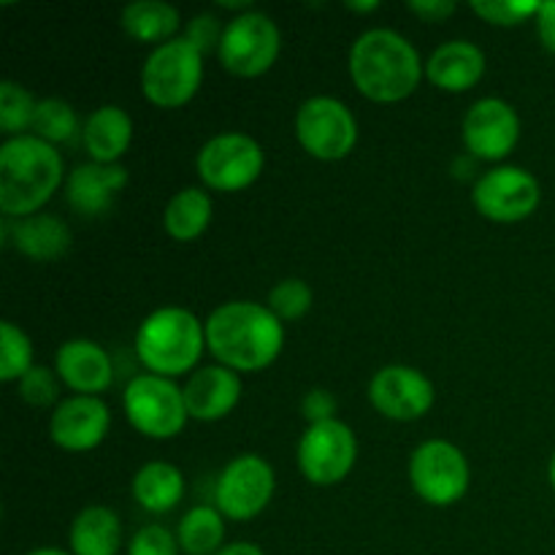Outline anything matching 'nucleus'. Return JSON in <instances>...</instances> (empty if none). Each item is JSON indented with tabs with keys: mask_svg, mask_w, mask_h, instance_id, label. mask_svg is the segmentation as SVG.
<instances>
[{
	"mask_svg": "<svg viewBox=\"0 0 555 555\" xmlns=\"http://www.w3.org/2000/svg\"><path fill=\"white\" fill-rule=\"evenodd\" d=\"M206 347L236 374L269 369L285 347V325L266 304L225 301L206 318Z\"/></svg>",
	"mask_w": 555,
	"mask_h": 555,
	"instance_id": "1",
	"label": "nucleus"
},
{
	"mask_svg": "<svg viewBox=\"0 0 555 555\" xmlns=\"http://www.w3.org/2000/svg\"><path fill=\"white\" fill-rule=\"evenodd\" d=\"M347 68L356 90L374 103L406 101L426 76V63L410 38L390 27L363 30L350 47Z\"/></svg>",
	"mask_w": 555,
	"mask_h": 555,
	"instance_id": "2",
	"label": "nucleus"
},
{
	"mask_svg": "<svg viewBox=\"0 0 555 555\" xmlns=\"http://www.w3.org/2000/svg\"><path fill=\"white\" fill-rule=\"evenodd\" d=\"M65 179L57 146L25 133L0 144V211L5 220L38 215Z\"/></svg>",
	"mask_w": 555,
	"mask_h": 555,
	"instance_id": "3",
	"label": "nucleus"
},
{
	"mask_svg": "<svg viewBox=\"0 0 555 555\" xmlns=\"http://www.w3.org/2000/svg\"><path fill=\"white\" fill-rule=\"evenodd\" d=\"M133 347L135 358L150 374L168 379L184 377L204 356L206 323L184 307H160L141 320Z\"/></svg>",
	"mask_w": 555,
	"mask_h": 555,
	"instance_id": "4",
	"label": "nucleus"
},
{
	"mask_svg": "<svg viewBox=\"0 0 555 555\" xmlns=\"http://www.w3.org/2000/svg\"><path fill=\"white\" fill-rule=\"evenodd\" d=\"M204 81V54L177 36L146 54L141 65V92L157 108L188 106Z\"/></svg>",
	"mask_w": 555,
	"mask_h": 555,
	"instance_id": "5",
	"label": "nucleus"
},
{
	"mask_svg": "<svg viewBox=\"0 0 555 555\" xmlns=\"http://www.w3.org/2000/svg\"><path fill=\"white\" fill-rule=\"evenodd\" d=\"M122 410L130 426L146 439H173L184 431L190 415L184 393L173 379L139 374L122 393Z\"/></svg>",
	"mask_w": 555,
	"mask_h": 555,
	"instance_id": "6",
	"label": "nucleus"
},
{
	"mask_svg": "<svg viewBox=\"0 0 555 555\" xmlns=\"http://www.w3.org/2000/svg\"><path fill=\"white\" fill-rule=\"evenodd\" d=\"M296 139L309 157L323 163L345 160L358 144V119L334 95H312L298 106Z\"/></svg>",
	"mask_w": 555,
	"mask_h": 555,
	"instance_id": "7",
	"label": "nucleus"
},
{
	"mask_svg": "<svg viewBox=\"0 0 555 555\" xmlns=\"http://www.w3.org/2000/svg\"><path fill=\"white\" fill-rule=\"evenodd\" d=\"M280 52V25L269 14H263V11L249 9L228 20L217 57H220L222 68L228 74L242 76V79H255V76L269 74Z\"/></svg>",
	"mask_w": 555,
	"mask_h": 555,
	"instance_id": "8",
	"label": "nucleus"
},
{
	"mask_svg": "<svg viewBox=\"0 0 555 555\" xmlns=\"http://www.w3.org/2000/svg\"><path fill=\"white\" fill-rule=\"evenodd\" d=\"M472 482L469 461L459 444L428 439L410 455V486L431 507H453L466 496Z\"/></svg>",
	"mask_w": 555,
	"mask_h": 555,
	"instance_id": "9",
	"label": "nucleus"
},
{
	"mask_svg": "<svg viewBox=\"0 0 555 555\" xmlns=\"http://www.w3.org/2000/svg\"><path fill=\"white\" fill-rule=\"evenodd\" d=\"M266 155L258 139L238 130L217 133L201 146L195 157L201 182L217 193H238L255 184L263 173Z\"/></svg>",
	"mask_w": 555,
	"mask_h": 555,
	"instance_id": "10",
	"label": "nucleus"
},
{
	"mask_svg": "<svg viewBox=\"0 0 555 555\" xmlns=\"http://www.w3.org/2000/svg\"><path fill=\"white\" fill-rule=\"evenodd\" d=\"M298 472L318 488L339 486L350 477L358 461L356 431L345 421L314 423L301 434L296 448Z\"/></svg>",
	"mask_w": 555,
	"mask_h": 555,
	"instance_id": "11",
	"label": "nucleus"
},
{
	"mask_svg": "<svg viewBox=\"0 0 555 555\" xmlns=\"http://www.w3.org/2000/svg\"><path fill=\"white\" fill-rule=\"evenodd\" d=\"M276 491V475L266 459L255 453L228 461L215 482V507L222 518L249 524L271 504Z\"/></svg>",
	"mask_w": 555,
	"mask_h": 555,
	"instance_id": "12",
	"label": "nucleus"
},
{
	"mask_svg": "<svg viewBox=\"0 0 555 555\" xmlns=\"http://www.w3.org/2000/svg\"><path fill=\"white\" fill-rule=\"evenodd\" d=\"M542 188L531 171L520 166H496L482 173L472 188V204L486 220L499 225L524 222L537 211Z\"/></svg>",
	"mask_w": 555,
	"mask_h": 555,
	"instance_id": "13",
	"label": "nucleus"
},
{
	"mask_svg": "<svg viewBox=\"0 0 555 555\" xmlns=\"http://www.w3.org/2000/svg\"><path fill=\"white\" fill-rule=\"evenodd\" d=\"M369 401L388 421L412 423L431 412L437 390L421 369L390 363V366L374 372L372 383H369Z\"/></svg>",
	"mask_w": 555,
	"mask_h": 555,
	"instance_id": "14",
	"label": "nucleus"
},
{
	"mask_svg": "<svg viewBox=\"0 0 555 555\" xmlns=\"http://www.w3.org/2000/svg\"><path fill=\"white\" fill-rule=\"evenodd\" d=\"M464 144L477 160L499 163L515 152L520 141V117L513 103L504 98H480L472 103L466 112L464 125Z\"/></svg>",
	"mask_w": 555,
	"mask_h": 555,
	"instance_id": "15",
	"label": "nucleus"
},
{
	"mask_svg": "<svg viewBox=\"0 0 555 555\" xmlns=\"http://www.w3.org/2000/svg\"><path fill=\"white\" fill-rule=\"evenodd\" d=\"M112 412L101 396H68L49 417V437L65 453H90L106 439Z\"/></svg>",
	"mask_w": 555,
	"mask_h": 555,
	"instance_id": "16",
	"label": "nucleus"
},
{
	"mask_svg": "<svg viewBox=\"0 0 555 555\" xmlns=\"http://www.w3.org/2000/svg\"><path fill=\"white\" fill-rule=\"evenodd\" d=\"M54 372L74 396H101L114 383L112 356L92 339H68L54 352Z\"/></svg>",
	"mask_w": 555,
	"mask_h": 555,
	"instance_id": "17",
	"label": "nucleus"
},
{
	"mask_svg": "<svg viewBox=\"0 0 555 555\" xmlns=\"http://www.w3.org/2000/svg\"><path fill=\"white\" fill-rule=\"evenodd\" d=\"M188 415L201 423H217L231 415L242 401V374L233 369L220 366H201L198 372L190 374L182 388Z\"/></svg>",
	"mask_w": 555,
	"mask_h": 555,
	"instance_id": "18",
	"label": "nucleus"
},
{
	"mask_svg": "<svg viewBox=\"0 0 555 555\" xmlns=\"http://www.w3.org/2000/svg\"><path fill=\"white\" fill-rule=\"evenodd\" d=\"M128 168L122 163H81L65 179L68 206L81 217H101L114 206L117 195L128 188Z\"/></svg>",
	"mask_w": 555,
	"mask_h": 555,
	"instance_id": "19",
	"label": "nucleus"
},
{
	"mask_svg": "<svg viewBox=\"0 0 555 555\" xmlns=\"http://www.w3.org/2000/svg\"><path fill=\"white\" fill-rule=\"evenodd\" d=\"M482 76L486 52L466 38L439 43L426 60V79L442 92H469Z\"/></svg>",
	"mask_w": 555,
	"mask_h": 555,
	"instance_id": "20",
	"label": "nucleus"
},
{
	"mask_svg": "<svg viewBox=\"0 0 555 555\" xmlns=\"http://www.w3.org/2000/svg\"><path fill=\"white\" fill-rule=\"evenodd\" d=\"M81 141L92 163L114 166L125 157L133 141V117L117 103H103L87 117L81 128Z\"/></svg>",
	"mask_w": 555,
	"mask_h": 555,
	"instance_id": "21",
	"label": "nucleus"
},
{
	"mask_svg": "<svg viewBox=\"0 0 555 555\" xmlns=\"http://www.w3.org/2000/svg\"><path fill=\"white\" fill-rule=\"evenodd\" d=\"M125 542L122 518L106 504H90L70 520V555H119Z\"/></svg>",
	"mask_w": 555,
	"mask_h": 555,
	"instance_id": "22",
	"label": "nucleus"
},
{
	"mask_svg": "<svg viewBox=\"0 0 555 555\" xmlns=\"http://www.w3.org/2000/svg\"><path fill=\"white\" fill-rule=\"evenodd\" d=\"M9 244L20 255L36 263H54L70 249V228L57 215H38L14 220L9 231Z\"/></svg>",
	"mask_w": 555,
	"mask_h": 555,
	"instance_id": "23",
	"label": "nucleus"
},
{
	"mask_svg": "<svg viewBox=\"0 0 555 555\" xmlns=\"http://www.w3.org/2000/svg\"><path fill=\"white\" fill-rule=\"evenodd\" d=\"M130 493L141 509L152 515H166L184 499V475L179 466L168 461H150L133 475Z\"/></svg>",
	"mask_w": 555,
	"mask_h": 555,
	"instance_id": "24",
	"label": "nucleus"
},
{
	"mask_svg": "<svg viewBox=\"0 0 555 555\" xmlns=\"http://www.w3.org/2000/svg\"><path fill=\"white\" fill-rule=\"evenodd\" d=\"M215 217V201L204 188H182L163 209V231L179 244H190L206 233Z\"/></svg>",
	"mask_w": 555,
	"mask_h": 555,
	"instance_id": "25",
	"label": "nucleus"
},
{
	"mask_svg": "<svg viewBox=\"0 0 555 555\" xmlns=\"http://www.w3.org/2000/svg\"><path fill=\"white\" fill-rule=\"evenodd\" d=\"M119 25L133 41L160 47V43L177 38L182 14L177 5L166 3V0H135L119 11Z\"/></svg>",
	"mask_w": 555,
	"mask_h": 555,
	"instance_id": "26",
	"label": "nucleus"
},
{
	"mask_svg": "<svg viewBox=\"0 0 555 555\" xmlns=\"http://www.w3.org/2000/svg\"><path fill=\"white\" fill-rule=\"evenodd\" d=\"M177 540L184 555H215L225 547V518L217 507L198 504L182 515Z\"/></svg>",
	"mask_w": 555,
	"mask_h": 555,
	"instance_id": "27",
	"label": "nucleus"
},
{
	"mask_svg": "<svg viewBox=\"0 0 555 555\" xmlns=\"http://www.w3.org/2000/svg\"><path fill=\"white\" fill-rule=\"evenodd\" d=\"M36 106L38 101L20 81H0V133L9 135V139L25 135V130L33 128Z\"/></svg>",
	"mask_w": 555,
	"mask_h": 555,
	"instance_id": "28",
	"label": "nucleus"
},
{
	"mask_svg": "<svg viewBox=\"0 0 555 555\" xmlns=\"http://www.w3.org/2000/svg\"><path fill=\"white\" fill-rule=\"evenodd\" d=\"M30 130L33 135L49 141V144H60V141L74 139L76 130H79V117H76L74 106L63 98H41Z\"/></svg>",
	"mask_w": 555,
	"mask_h": 555,
	"instance_id": "29",
	"label": "nucleus"
},
{
	"mask_svg": "<svg viewBox=\"0 0 555 555\" xmlns=\"http://www.w3.org/2000/svg\"><path fill=\"white\" fill-rule=\"evenodd\" d=\"M33 363V341L25 331L11 320L0 323V379L3 383H20Z\"/></svg>",
	"mask_w": 555,
	"mask_h": 555,
	"instance_id": "30",
	"label": "nucleus"
},
{
	"mask_svg": "<svg viewBox=\"0 0 555 555\" xmlns=\"http://www.w3.org/2000/svg\"><path fill=\"white\" fill-rule=\"evenodd\" d=\"M312 304L314 293L312 287H309V282L301 280V276H285V280H280L269 291V298H266V307H269L282 323H293V320L307 318Z\"/></svg>",
	"mask_w": 555,
	"mask_h": 555,
	"instance_id": "31",
	"label": "nucleus"
},
{
	"mask_svg": "<svg viewBox=\"0 0 555 555\" xmlns=\"http://www.w3.org/2000/svg\"><path fill=\"white\" fill-rule=\"evenodd\" d=\"M540 5L542 3H534V0H475L469 3V9L488 25L515 27L540 14Z\"/></svg>",
	"mask_w": 555,
	"mask_h": 555,
	"instance_id": "32",
	"label": "nucleus"
},
{
	"mask_svg": "<svg viewBox=\"0 0 555 555\" xmlns=\"http://www.w3.org/2000/svg\"><path fill=\"white\" fill-rule=\"evenodd\" d=\"M16 385H20V390H16L20 399L27 401L30 406H52L60 396L57 372L47 366H33Z\"/></svg>",
	"mask_w": 555,
	"mask_h": 555,
	"instance_id": "33",
	"label": "nucleus"
},
{
	"mask_svg": "<svg viewBox=\"0 0 555 555\" xmlns=\"http://www.w3.org/2000/svg\"><path fill=\"white\" fill-rule=\"evenodd\" d=\"M177 534L171 529L160 524H146L130 537L128 542V555H179Z\"/></svg>",
	"mask_w": 555,
	"mask_h": 555,
	"instance_id": "34",
	"label": "nucleus"
},
{
	"mask_svg": "<svg viewBox=\"0 0 555 555\" xmlns=\"http://www.w3.org/2000/svg\"><path fill=\"white\" fill-rule=\"evenodd\" d=\"M222 30H225V25H220V20H217L215 14L204 11V14H195L193 20L188 22L182 38H188V41L206 57L209 52H217V49H220Z\"/></svg>",
	"mask_w": 555,
	"mask_h": 555,
	"instance_id": "35",
	"label": "nucleus"
},
{
	"mask_svg": "<svg viewBox=\"0 0 555 555\" xmlns=\"http://www.w3.org/2000/svg\"><path fill=\"white\" fill-rule=\"evenodd\" d=\"M336 410H339V404H336V396L331 393V390L312 388V390H307V393H304L301 415L307 417L309 426H314V423L334 421Z\"/></svg>",
	"mask_w": 555,
	"mask_h": 555,
	"instance_id": "36",
	"label": "nucleus"
},
{
	"mask_svg": "<svg viewBox=\"0 0 555 555\" xmlns=\"http://www.w3.org/2000/svg\"><path fill=\"white\" fill-rule=\"evenodd\" d=\"M406 9L423 22H444L450 14H455L453 0H410Z\"/></svg>",
	"mask_w": 555,
	"mask_h": 555,
	"instance_id": "37",
	"label": "nucleus"
},
{
	"mask_svg": "<svg viewBox=\"0 0 555 555\" xmlns=\"http://www.w3.org/2000/svg\"><path fill=\"white\" fill-rule=\"evenodd\" d=\"M537 33H540V41L545 43L547 52L555 54V0L540 5V14L534 16Z\"/></svg>",
	"mask_w": 555,
	"mask_h": 555,
	"instance_id": "38",
	"label": "nucleus"
},
{
	"mask_svg": "<svg viewBox=\"0 0 555 555\" xmlns=\"http://www.w3.org/2000/svg\"><path fill=\"white\" fill-rule=\"evenodd\" d=\"M215 555H266L263 547L255 545V542H228L222 551H217Z\"/></svg>",
	"mask_w": 555,
	"mask_h": 555,
	"instance_id": "39",
	"label": "nucleus"
},
{
	"mask_svg": "<svg viewBox=\"0 0 555 555\" xmlns=\"http://www.w3.org/2000/svg\"><path fill=\"white\" fill-rule=\"evenodd\" d=\"M25 555H70V551H63V547H36V551Z\"/></svg>",
	"mask_w": 555,
	"mask_h": 555,
	"instance_id": "40",
	"label": "nucleus"
},
{
	"mask_svg": "<svg viewBox=\"0 0 555 555\" xmlns=\"http://www.w3.org/2000/svg\"><path fill=\"white\" fill-rule=\"evenodd\" d=\"M347 9L350 11H377L379 3L377 0H369V3H347Z\"/></svg>",
	"mask_w": 555,
	"mask_h": 555,
	"instance_id": "41",
	"label": "nucleus"
},
{
	"mask_svg": "<svg viewBox=\"0 0 555 555\" xmlns=\"http://www.w3.org/2000/svg\"><path fill=\"white\" fill-rule=\"evenodd\" d=\"M547 477H551V486L555 491V453L551 455V464H547Z\"/></svg>",
	"mask_w": 555,
	"mask_h": 555,
	"instance_id": "42",
	"label": "nucleus"
}]
</instances>
